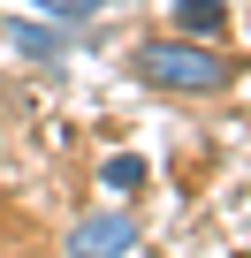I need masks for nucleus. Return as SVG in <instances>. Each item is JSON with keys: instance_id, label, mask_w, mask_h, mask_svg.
I'll list each match as a JSON object with an SVG mask.
<instances>
[{"instance_id": "nucleus-3", "label": "nucleus", "mask_w": 251, "mask_h": 258, "mask_svg": "<svg viewBox=\"0 0 251 258\" xmlns=\"http://www.w3.org/2000/svg\"><path fill=\"white\" fill-rule=\"evenodd\" d=\"M168 16H175V38H213L228 23V0H168Z\"/></svg>"}, {"instance_id": "nucleus-2", "label": "nucleus", "mask_w": 251, "mask_h": 258, "mask_svg": "<svg viewBox=\"0 0 251 258\" xmlns=\"http://www.w3.org/2000/svg\"><path fill=\"white\" fill-rule=\"evenodd\" d=\"M137 250V220L130 213H84L69 228V258H130Z\"/></svg>"}, {"instance_id": "nucleus-4", "label": "nucleus", "mask_w": 251, "mask_h": 258, "mask_svg": "<svg viewBox=\"0 0 251 258\" xmlns=\"http://www.w3.org/2000/svg\"><path fill=\"white\" fill-rule=\"evenodd\" d=\"M8 46H16V53H31V61H61V53H69V38H61V31L23 23V16H8Z\"/></svg>"}, {"instance_id": "nucleus-6", "label": "nucleus", "mask_w": 251, "mask_h": 258, "mask_svg": "<svg viewBox=\"0 0 251 258\" xmlns=\"http://www.w3.org/2000/svg\"><path fill=\"white\" fill-rule=\"evenodd\" d=\"M31 8H46L54 23H91V16H99V0H31Z\"/></svg>"}, {"instance_id": "nucleus-5", "label": "nucleus", "mask_w": 251, "mask_h": 258, "mask_svg": "<svg viewBox=\"0 0 251 258\" xmlns=\"http://www.w3.org/2000/svg\"><path fill=\"white\" fill-rule=\"evenodd\" d=\"M99 182H107V190H145V160H137V152H114V160L99 167Z\"/></svg>"}, {"instance_id": "nucleus-1", "label": "nucleus", "mask_w": 251, "mask_h": 258, "mask_svg": "<svg viewBox=\"0 0 251 258\" xmlns=\"http://www.w3.org/2000/svg\"><path fill=\"white\" fill-rule=\"evenodd\" d=\"M137 76L145 84H160V91H228L236 84V61L228 53H213L206 38H145L137 46Z\"/></svg>"}]
</instances>
